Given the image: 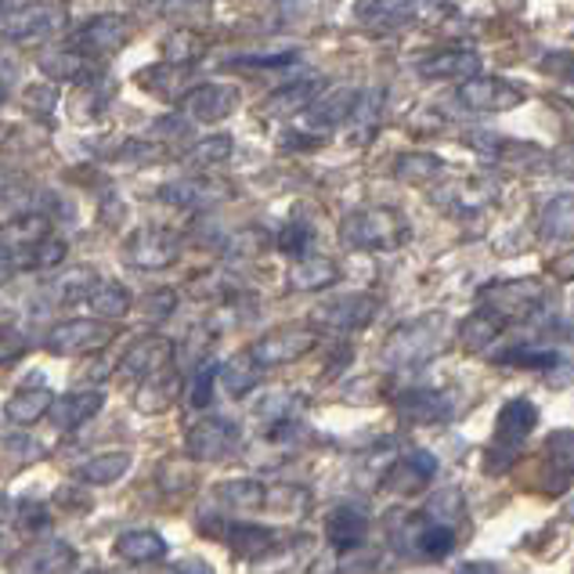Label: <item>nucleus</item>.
Masks as SVG:
<instances>
[{
	"instance_id": "f257e3e1",
	"label": "nucleus",
	"mask_w": 574,
	"mask_h": 574,
	"mask_svg": "<svg viewBox=\"0 0 574 574\" xmlns=\"http://www.w3.org/2000/svg\"><path fill=\"white\" fill-rule=\"evenodd\" d=\"M408 236H413L408 217L394 207H362L347 213L344 225H340V239L351 250H365V253H394L408 242Z\"/></svg>"
},
{
	"instance_id": "f03ea898",
	"label": "nucleus",
	"mask_w": 574,
	"mask_h": 574,
	"mask_svg": "<svg viewBox=\"0 0 574 574\" xmlns=\"http://www.w3.org/2000/svg\"><path fill=\"white\" fill-rule=\"evenodd\" d=\"M445 340H448L445 314L434 311V314H419V319H408L387 336V344H383V365L390 368L422 365L445 347Z\"/></svg>"
},
{
	"instance_id": "7ed1b4c3",
	"label": "nucleus",
	"mask_w": 574,
	"mask_h": 574,
	"mask_svg": "<svg viewBox=\"0 0 574 574\" xmlns=\"http://www.w3.org/2000/svg\"><path fill=\"white\" fill-rule=\"evenodd\" d=\"M539 427V408L531 405L528 398H513L499 408L495 416V437H491V448H488V459H484V470L488 473H502L510 467V459L516 456L531 430Z\"/></svg>"
},
{
	"instance_id": "20e7f679",
	"label": "nucleus",
	"mask_w": 574,
	"mask_h": 574,
	"mask_svg": "<svg viewBox=\"0 0 574 574\" xmlns=\"http://www.w3.org/2000/svg\"><path fill=\"white\" fill-rule=\"evenodd\" d=\"M70 25L65 0H30V4L8 8L4 15V40L8 44H40L62 33Z\"/></svg>"
},
{
	"instance_id": "39448f33",
	"label": "nucleus",
	"mask_w": 574,
	"mask_h": 574,
	"mask_svg": "<svg viewBox=\"0 0 574 574\" xmlns=\"http://www.w3.org/2000/svg\"><path fill=\"white\" fill-rule=\"evenodd\" d=\"M550 285L542 279H502V282H491L481 290V304L499 311L505 322H524L531 314H539L545 304H550Z\"/></svg>"
},
{
	"instance_id": "423d86ee",
	"label": "nucleus",
	"mask_w": 574,
	"mask_h": 574,
	"mask_svg": "<svg viewBox=\"0 0 574 574\" xmlns=\"http://www.w3.org/2000/svg\"><path fill=\"white\" fill-rule=\"evenodd\" d=\"M177 257H181V236L163 225H145L134 228L127 239H123V261L142 271H163L170 268Z\"/></svg>"
},
{
	"instance_id": "0eeeda50",
	"label": "nucleus",
	"mask_w": 574,
	"mask_h": 574,
	"mask_svg": "<svg viewBox=\"0 0 574 574\" xmlns=\"http://www.w3.org/2000/svg\"><path fill=\"white\" fill-rule=\"evenodd\" d=\"M524 102H528V91L521 84L502 76H484V73L462 80L456 91V105H462L467 113H510V108H521Z\"/></svg>"
},
{
	"instance_id": "6e6552de",
	"label": "nucleus",
	"mask_w": 574,
	"mask_h": 574,
	"mask_svg": "<svg viewBox=\"0 0 574 574\" xmlns=\"http://www.w3.org/2000/svg\"><path fill=\"white\" fill-rule=\"evenodd\" d=\"M116 340V325L105 322V319H70V322H59L54 330L48 333L44 347L59 358H76V354H94L108 347Z\"/></svg>"
},
{
	"instance_id": "1a4fd4ad",
	"label": "nucleus",
	"mask_w": 574,
	"mask_h": 574,
	"mask_svg": "<svg viewBox=\"0 0 574 574\" xmlns=\"http://www.w3.org/2000/svg\"><path fill=\"white\" fill-rule=\"evenodd\" d=\"M242 434L236 419H221V416H202L199 422H191L185 448L196 462H221L239 448Z\"/></svg>"
},
{
	"instance_id": "9d476101",
	"label": "nucleus",
	"mask_w": 574,
	"mask_h": 574,
	"mask_svg": "<svg viewBox=\"0 0 574 574\" xmlns=\"http://www.w3.org/2000/svg\"><path fill=\"white\" fill-rule=\"evenodd\" d=\"M314 347H319V333H314L311 325H285V330L264 333L250 351H253V358L261 362L264 368H279V365L300 362Z\"/></svg>"
},
{
	"instance_id": "9b49d317",
	"label": "nucleus",
	"mask_w": 574,
	"mask_h": 574,
	"mask_svg": "<svg viewBox=\"0 0 574 574\" xmlns=\"http://www.w3.org/2000/svg\"><path fill=\"white\" fill-rule=\"evenodd\" d=\"M373 319H376V300L368 293L333 296L311 311V322L322 325V330H333V333H358Z\"/></svg>"
},
{
	"instance_id": "f8f14e48",
	"label": "nucleus",
	"mask_w": 574,
	"mask_h": 574,
	"mask_svg": "<svg viewBox=\"0 0 574 574\" xmlns=\"http://www.w3.org/2000/svg\"><path fill=\"white\" fill-rule=\"evenodd\" d=\"M131 36H134V25L127 15H94L84 30L73 36L70 48L84 51L87 59H102V54H116L127 48Z\"/></svg>"
},
{
	"instance_id": "ddd939ff",
	"label": "nucleus",
	"mask_w": 574,
	"mask_h": 574,
	"mask_svg": "<svg viewBox=\"0 0 574 574\" xmlns=\"http://www.w3.org/2000/svg\"><path fill=\"white\" fill-rule=\"evenodd\" d=\"M239 102H242V94L236 84H199L181 98V108L196 123H221L236 113Z\"/></svg>"
},
{
	"instance_id": "4468645a",
	"label": "nucleus",
	"mask_w": 574,
	"mask_h": 574,
	"mask_svg": "<svg viewBox=\"0 0 574 574\" xmlns=\"http://www.w3.org/2000/svg\"><path fill=\"white\" fill-rule=\"evenodd\" d=\"M542 459H545L542 491L545 495H564V491L574 484V430L560 427V430H553L550 437H545Z\"/></svg>"
},
{
	"instance_id": "2eb2a0df",
	"label": "nucleus",
	"mask_w": 574,
	"mask_h": 574,
	"mask_svg": "<svg viewBox=\"0 0 574 574\" xmlns=\"http://www.w3.org/2000/svg\"><path fill=\"white\" fill-rule=\"evenodd\" d=\"M70 246L59 236H44L36 242H25V246H4V275H19V271H54Z\"/></svg>"
},
{
	"instance_id": "dca6fc26",
	"label": "nucleus",
	"mask_w": 574,
	"mask_h": 574,
	"mask_svg": "<svg viewBox=\"0 0 574 574\" xmlns=\"http://www.w3.org/2000/svg\"><path fill=\"white\" fill-rule=\"evenodd\" d=\"M362 94L354 87H333V91H322L319 98H314L307 108H304V123L314 131H333V127H344V123L354 116V108H358Z\"/></svg>"
},
{
	"instance_id": "f3484780",
	"label": "nucleus",
	"mask_w": 574,
	"mask_h": 574,
	"mask_svg": "<svg viewBox=\"0 0 574 574\" xmlns=\"http://www.w3.org/2000/svg\"><path fill=\"white\" fill-rule=\"evenodd\" d=\"M170 365H174V344H170V340L167 336H142L138 344L123 354L119 373L142 383V379L156 376V373H163V368H170Z\"/></svg>"
},
{
	"instance_id": "a211bd4d",
	"label": "nucleus",
	"mask_w": 574,
	"mask_h": 574,
	"mask_svg": "<svg viewBox=\"0 0 574 574\" xmlns=\"http://www.w3.org/2000/svg\"><path fill=\"white\" fill-rule=\"evenodd\" d=\"M416 73L422 80H459L462 84V80L481 73V54L470 48H441L427 54V59L416 65Z\"/></svg>"
},
{
	"instance_id": "6ab92c4d",
	"label": "nucleus",
	"mask_w": 574,
	"mask_h": 574,
	"mask_svg": "<svg viewBox=\"0 0 574 574\" xmlns=\"http://www.w3.org/2000/svg\"><path fill=\"white\" fill-rule=\"evenodd\" d=\"M434 477H437V456L416 448V452H408L405 459L390 462V470H387V477H383V484L394 488L398 495H416V491L427 488Z\"/></svg>"
},
{
	"instance_id": "aec40b11",
	"label": "nucleus",
	"mask_w": 574,
	"mask_h": 574,
	"mask_svg": "<svg viewBox=\"0 0 574 574\" xmlns=\"http://www.w3.org/2000/svg\"><path fill=\"white\" fill-rule=\"evenodd\" d=\"M398 416L405 422H416V427H437V422L452 419V401H448V394L441 390L416 387L398 398Z\"/></svg>"
},
{
	"instance_id": "412c9836",
	"label": "nucleus",
	"mask_w": 574,
	"mask_h": 574,
	"mask_svg": "<svg viewBox=\"0 0 574 574\" xmlns=\"http://www.w3.org/2000/svg\"><path fill=\"white\" fill-rule=\"evenodd\" d=\"M102 405H105V394L102 390H70V394H62L59 401H54L51 408V422L59 430H80L84 422H91L94 416L102 413Z\"/></svg>"
},
{
	"instance_id": "4be33fe9",
	"label": "nucleus",
	"mask_w": 574,
	"mask_h": 574,
	"mask_svg": "<svg viewBox=\"0 0 574 574\" xmlns=\"http://www.w3.org/2000/svg\"><path fill=\"white\" fill-rule=\"evenodd\" d=\"M54 401L59 398H54V390L44 387V383H36V387H19L4 405V419L11 427H33V422L51 416Z\"/></svg>"
},
{
	"instance_id": "5701e85b",
	"label": "nucleus",
	"mask_w": 574,
	"mask_h": 574,
	"mask_svg": "<svg viewBox=\"0 0 574 574\" xmlns=\"http://www.w3.org/2000/svg\"><path fill=\"white\" fill-rule=\"evenodd\" d=\"M217 502L231 513H268L271 505V488L257 477H236L217 488Z\"/></svg>"
},
{
	"instance_id": "b1692460",
	"label": "nucleus",
	"mask_w": 574,
	"mask_h": 574,
	"mask_svg": "<svg viewBox=\"0 0 574 574\" xmlns=\"http://www.w3.org/2000/svg\"><path fill=\"white\" fill-rule=\"evenodd\" d=\"M365 535H368V516L358 510V505H336L330 513V521H325V539H330V545L340 553L362 550Z\"/></svg>"
},
{
	"instance_id": "393cba45",
	"label": "nucleus",
	"mask_w": 574,
	"mask_h": 574,
	"mask_svg": "<svg viewBox=\"0 0 574 574\" xmlns=\"http://www.w3.org/2000/svg\"><path fill=\"white\" fill-rule=\"evenodd\" d=\"M322 94V80L319 76H300L282 84L279 91L268 94L264 102V113L268 116H293V113H304V108Z\"/></svg>"
},
{
	"instance_id": "a878e982",
	"label": "nucleus",
	"mask_w": 574,
	"mask_h": 574,
	"mask_svg": "<svg viewBox=\"0 0 574 574\" xmlns=\"http://www.w3.org/2000/svg\"><path fill=\"white\" fill-rule=\"evenodd\" d=\"M177 390H181V379H177V368L170 365V368H163V373L138 383L134 408H138V413H148V416L167 413V408L177 401Z\"/></svg>"
},
{
	"instance_id": "bb28decb",
	"label": "nucleus",
	"mask_w": 574,
	"mask_h": 574,
	"mask_svg": "<svg viewBox=\"0 0 574 574\" xmlns=\"http://www.w3.org/2000/svg\"><path fill=\"white\" fill-rule=\"evenodd\" d=\"M336 279H340L336 261H330V257H322V253H307V257H300L290 271V290L322 293V290H330V285H336Z\"/></svg>"
},
{
	"instance_id": "cd10ccee",
	"label": "nucleus",
	"mask_w": 574,
	"mask_h": 574,
	"mask_svg": "<svg viewBox=\"0 0 574 574\" xmlns=\"http://www.w3.org/2000/svg\"><path fill=\"white\" fill-rule=\"evenodd\" d=\"M167 539L159 535L153 528H134V531H123L116 539V553L127 560V564H159L167 556Z\"/></svg>"
},
{
	"instance_id": "c85d7f7f",
	"label": "nucleus",
	"mask_w": 574,
	"mask_h": 574,
	"mask_svg": "<svg viewBox=\"0 0 574 574\" xmlns=\"http://www.w3.org/2000/svg\"><path fill=\"white\" fill-rule=\"evenodd\" d=\"M73 564H76L73 545L54 539V542H44L25 553L15 574H65V571H73Z\"/></svg>"
},
{
	"instance_id": "c756f323",
	"label": "nucleus",
	"mask_w": 574,
	"mask_h": 574,
	"mask_svg": "<svg viewBox=\"0 0 574 574\" xmlns=\"http://www.w3.org/2000/svg\"><path fill=\"white\" fill-rule=\"evenodd\" d=\"M40 73L51 76V84L54 80H94L98 76V70H94V62L87 59L84 51H76V48H62V51H48V54H40Z\"/></svg>"
},
{
	"instance_id": "7c9ffc66",
	"label": "nucleus",
	"mask_w": 574,
	"mask_h": 574,
	"mask_svg": "<svg viewBox=\"0 0 574 574\" xmlns=\"http://www.w3.org/2000/svg\"><path fill=\"white\" fill-rule=\"evenodd\" d=\"M261 373H264V365L253 358V351L231 354V358L221 365V387H225L228 398H246L250 390H257Z\"/></svg>"
},
{
	"instance_id": "2f4dec72",
	"label": "nucleus",
	"mask_w": 574,
	"mask_h": 574,
	"mask_svg": "<svg viewBox=\"0 0 574 574\" xmlns=\"http://www.w3.org/2000/svg\"><path fill=\"white\" fill-rule=\"evenodd\" d=\"M505 330V319L499 311H491V307H477L467 322L459 325V344L467 347V351H488L495 340L502 336Z\"/></svg>"
},
{
	"instance_id": "473e14b6",
	"label": "nucleus",
	"mask_w": 574,
	"mask_h": 574,
	"mask_svg": "<svg viewBox=\"0 0 574 574\" xmlns=\"http://www.w3.org/2000/svg\"><path fill=\"white\" fill-rule=\"evenodd\" d=\"M445 170H448L445 159L434 153H401L394 159V177L416 188H430L434 181H441Z\"/></svg>"
},
{
	"instance_id": "72a5a7b5",
	"label": "nucleus",
	"mask_w": 574,
	"mask_h": 574,
	"mask_svg": "<svg viewBox=\"0 0 574 574\" xmlns=\"http://www.w3.org/2000/svg\"><path fill=\"white\" fill-rule=\"evenodd\" d=\"M441 202H445V210L456 213V217H477V213H484L491 202H495V188H491L488 181H477V177H470V181H459Z\"/></svg>"
},
{
	"instance_id": "f704fd0d",
	"label": "nucleus",
	"mask_w": 574,
	"mask_h": 574,
	"mask_svg": "<svg viewBox=\"0 0 574 574\" xmlns=\"http://www.w3.org/2000/svg\"><path fill=\"white\" fill-rule=\"evenodd\" d=\"M127 470H131V452H98V456H91V459L80 462L76 481L105 488V484H116Z\"/></svg>"
},
{
	"instance_id": "c9c22d12",
	"label": "nucleus",
	"mask_w": 574,
	"mask_h": 574,
	"mask_svg": "<svg viewBox=\"0 0 574 574\" xmlns=\"http://www.w3.org/2000/svg\"><path fill=\"white\" fill-rule=\"evenodd\" d=\"M87 304H91V311L98 314V319H105V322H119V319H127L131 314V307H134V300H131V293H127V285H119V282H113V279H98V285H94V293L87 296Z\"/></svg>"
},
{
	"instance_id": "e433bc0d",
	"label": "nucleus",
	"mask_w": 574,
	"mask_h": 574,
	"mask_svg": "<svg viewBox=\"0 0 574 574\" xmlns=\"http://www.w3.org/2000/svg\"><path fill=\"white\" fill-rule=\"evenodd\" d=\"M231 153H236L231 134H210V138H202L199 145H191L188 153L181 156V163L188 170H210V167H221V163H228Z\"/></svg>"
},
{
	"instance_id": "4c0bfd02",
	"label": "nucleus",
	"mask_w": 574,
	"mask_h": 574,
	"mask_svg": "<svg viewBox=\"0 0 574 574\" xmlns=\"http://www.w3.org/2000/svg\"><path fill=\"white\" fill-rule=\"evenodd\" d=\"M539 228L553 242H574V196H556L553 202H545Z\"/></svg>"
},
{
	"instance_id": "58836bf2",
	"label": "nucleus",
	"mask_w": 574,
	"mask_h": 574,
	"mask_svg": "<svg viewBox=\"0 0 574 574\" xmlns=\"http://www.w3.org/2000/svg\"><path fill=\"white\" fill-rule=\"evenodd\" d=\"M416 550L427 560H445L456 550V528L445 521H434V516H422V528L416 531Z\"/></svg>"
},
{
	"instance_id": "ea45409f",
	"label": "nucleus",
	"mask_w": 574,
	"mask_h": 574,
	"mask_svg": "<svg viewBox=\"0 0 574 574\" xmlns=\"http://www.w3.org/2000/svg\"><path fill=\"white\" fill-rule=\"evenodd\" d=\"M225 539L239 556H264V553H271V539L275 535H271V528H264V524L236 521V524H228Z\"/></svg>"
},
{
	"instance_id": "a19ab883",
	"label": "nucleus",
	"mask_w": 574,
	"mask_h": 574,
	"mask_svg": "<svg viewBox=\"0 0 574 574\" xmlns=\"http://www.w3.org/2000/svg\"><path fill=\"white\" fill-rule=\"evenodd\" d=\"M142 15L148 19H207L210 15V0H142Z\"/></svg>"
},
{
	"instance_id": "79ce46f5",
	"label": "nucleus",
	"mask_w": 574,
	"mask_h": 574,
	"mask_svg": "<svg viewBox=\"0 0 574 574\" xmlns=\"http://www.w3.org/2000/svg\"><path fill=\"white\" fill-rule=\"evenodd\" d=\"M94 285H98V275L91 268H73L62 279H54L51 293L59 304H80V300H87L94 293Z\"/></svg>"
},
{
	"instance_id": "37998d69",
	"label": "nucleus",
	"mask_w": 574,
	"mask_h": 574,
	"mask_svg": "<svg viewBox=\"0 0 574 574\" xmlns=\"http://www.w3.org/2000/svg\"><path fill=\"white\" fill-rule=\"evenodd\" d=\"M199 54H202V36L196 30H188V25L170 30V36L163 40V62L170 65H191Z\"/></svg>"
},
{
	"instance_id": "c03bdc74",
	"label": "nucleus",
	"mask_w": 574,
	"mask_h": 574,
	"mask_svg": "<svg viewBox=\"0 0 574 574\" xmlns=\"http://www.w3.org/2000/svg\"><path fill=\"white\" fill-rule=\"evenodd\" d=\"M383 102V94L373 91V94H365V98L358 102V108H354V116L347 119L351 123V134H354V145H365L368 138H376V127H379V105Z\"/></svg>"
},
{
	"instance_id": "a18cd8bd",
	"label": "nucleus",
	"mask_w": 574,
	"mask_h": 574,
	"mask_svg": "<svg viewBox=\"0 0 574 574\" xmlns=\"http://www.w3.org/2000/svg\"><path fill=\"white\" fill-rule=\"evenodd\" d=\"M44 236H51L44 213H22V217H8L4 221V246H25Z\"/></svg>"
},
{
	"instance_id": "49530a36",
	"label": "nucleus",
	"mask_w": 574,
	"mask_h": 574,
	"mask_svg": "<svg viewBox=\"0 0 574 574\" xmlns=\"http://www.w3.org/2000/svg\"><path fill=\"white\" fill-rule=\"evenodd\" d=\"M499 365H516V368H556V365H564V358H560L556 351H550V347H528V344H521V347H513V351H502L499 354Z\"/></svg>"
},
{
	"instance_id": "de8ad7c7",
	"label": "nucleus",
	"mask_w": 574,
	"mask_h": 574,
	"mask_svg": "<svg viewBox=\"0 0 574 574\" xmlns=\"http://www.w3.org/2000/svg\"><path fill=\"white\" fill-rule=\"evenodd\" d=\"M314 246V228L307 221H285L282 236H279V253L293 257V261H300V257H307Z\"/></svg>"
},
{
	"instance_id": "09e8293b",
	"label": "nucleus",
	"mask_w": 574,
	"mask_h": 574,
	"mask_svg": "<svg viewBox=\"0 0 574 574\" xmlns=\"http://www.w3.org/2000/svg\"><path fill=\"white\" fill-rule=\"evenodd\" d=\"M163 202H174V207H202L210 199V185L202 181H174L167 188H159Z\"/></svg>"
},
{
	"instance_id": "8fccbe9b",
	"label": "nucleus",
	"mask_w": 574,
	"mask_h": 574,
	"mask_svg": "<svg viewBox=\"0 0 574 574\" xmlns=\"http://www.w3.org/2000/svg\"><path fill=\"white\" fill-rule=\"evenodd\" d=\"M217 383H221V365H202L196 373V383H191V394H188L191 408H199V413H202V408H210Z\"/></svg>"
},
{
	"instance_id": "3c124183",
	"label": "nucleus",
	"mask_w": 574,
	"mask_h": 574,
	"mask_svg": "<svg viewBox=\"0 0 574 574\" xmlns=\"http://www.w3.org/2000/svg\"><path fill=\"white\" fill-rule=\"evenodd\" d=\"M268 231L264 228H242L236 231V236L228 239V250L236 253V257H257V253H264L268 250Z\"/></svg>"
},
{
	"instance_id": "603ef678",
	"label": "nucleus",
	"mask_w": 574,
	"mask_h": 574,
	"mask_svg": "<svg viewBox=\"0 0 574 574\" xmlns=\"http://www.w3.org/2000/svg\"><path fill=\"white\" fill-rule=\"evenodd\" d=\"M539 70L545 76H556L564 80V84H574V51L571 48H560V51H550L539 59Z\"/></svg>"
},
{
	"instance_id": "864d4df0",
	"label": "nucleus",
	"mask_w": 574,
	"mask_h": 574,
	"mask_svg": "<svg viewBox=\"0 0 574 574\" xmlns=\"http://www.w3.org/2000/svg\"><path fill=\"white\" fill-rule=\"evenodd\" d=\"M142 307H145V314H148L153 322L170 319L174 307H177V293H174V290H156V293H148V296L142 300Z\"/></svg>"
},
{
	"instance_id": "5fc2aeb1",
	"label": "nucleus",
	"mask_w": 574,
	"mask_h": 574,
	"mask_svg": "<svg viewBox=\"0 0 574 574\" xmlns=\"http://www.w3.org/2000/svg\"><path fill=\"white\" fill-rule=\"evenodd\" d=\"M25 105L40 116H51L54 105H59V91H54V84H36V87L25 91Z\"/></svg>"
},
{
	"instance_id": "6e6d98bb",
	"label": "nucleus",
	"mask_w": 574,
	"mask_h": 574,
	"mask_svg": "<svg viewBox=\"0 0 574 574\" xmlns=\"http://www.w3.org/2000/svg\"><path fill=\"white\" fill-rule=\"evenodd\" d=\"M119 156L127 159V163H142V167H153V163L163 156V148L153 145V142H127Z\"/></svg>"
},
{
	"instance_id": "4d7b16f0",
	"label": "nucleus",
	"mask_w": 574,
	"mask_h": 574,
	"mask_svg": "<svg viewBox=\"0 0 574 574\" xmlns=\"http://www.w3.org/2000/svg\"><path fill=\"white\" fill-rule=\"evenodd\" d=\"M19 516H22V528L25 531H36V528H44L51 516H48V505L44 502H36V499H22L19 502Z\"/></svg>"
},
{
	"instance_id": "13d9d810",
	"label": "nucleus",
	"mask_w": 574,
	"mask_h": 574,
	"mask_svg": "<svg viewBox=\"0 0 574 574\" xmlns=\"http://www.w3.org/2000/svg\"><path fill=\"white\" fill-rule=\"evenodd\" d=\"M25 351H30V340H25L19 330H15V325H4V365H11V362H15L19 358V354H25Z\"/></svg>"
},
{
	"instance_id": "bf43d9fd",
	"label": "nucleus",
	"mask_w": 574,
	"mask_h": 574,
	"mask_svg": "<svg viewBox=\"0 0 574 574\" xmlns=\"http://www.w3.org/2000/svg\"><path fill=\"white\" fill-rule=\"evenodd\" d=\"M545 271H550V275L560 279V282H574V250L553 257V261L545 264Z\"/></svg>"
},
{
	"instance_id": "052dcab7",
	"label": "nucleus",
	"mask_w": 574,
	"mask_h": 574,
	"mask_svg": "<svg viewBox=\"0 0 574 574\" xmlns=\"http://www.w3.org/2000/svg\"><path fill=\"white\" fill-rule=\"evenodd\" d=\"M296 59V51H282V54H257V59H239V65H261V70H271V65H290Z\"/></svg>"
},
{
	"instance_id": "680f3d73",
	"label": "nucleus",
	"mask_w": 574,
	"mask_h": 574,
	"mask_svg": "<svg viewBox=\"0 0 574 574\" xmlns=\"http://www.w3.org/2000/svg\"><path fill=\"white\" fill-rule=\"evenodd\" d=\"M170 574H213V567L202 556H185L177 560V564H170Z\"/></svg>"
},
{
	"instance_id": "e2e57ef3",
	"label": "nucleus",
	"mask_w": 574,
	"mask_h": 574,
	"mask_svg": "<svg viewBox=\"0 0 574 574\" xmlns=\"http://www.w3.org/2000/svg\"><path fill=\"white\" fill-rule=\"evenodd\" d=\"M553 170H556V177H564V181L574 185V148H564V153L553 156Z\"/></svg>"
},
{
	"instance_id": "0e129e2a",
	"label": "nucleus",
	"mask_w": 574,
	"mask_h": 574,
	"mask_svg": "<svg viewBox=\"0 0 574 574\" xmlns=\"http://www.w3.org/2000/svg\"><path fill=\"white\" fill-rule=\"evenodd\" d=\"M456 574H499V567L488 564V560H470V564H462Z\"/></svg>"
},
{
	"instance_id": "69168bd1",
	"label": "nucleus",
	"mask_w": 574,
	"mask_h": 574,
	"mask_svg": "<svg viewBox=\"0 0 574 574\" xmlns=\"http://www.w3.org/2000/svg\"><path fill=\"white\" fill-rule=\"evenodd\" d=\"M87 574H116V571H87Z\"/></svg>"
}]
</instances>
